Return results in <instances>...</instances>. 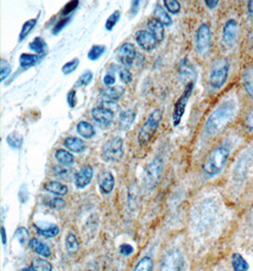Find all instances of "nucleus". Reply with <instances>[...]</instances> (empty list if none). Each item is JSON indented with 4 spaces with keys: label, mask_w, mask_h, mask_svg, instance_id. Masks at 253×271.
<instances>
[{
    "label": "nucleus",
    "mask_w": 253,
    "mask_h": 271,
    "mask_svg": "<svg viewBox=\"0 0 253 271\" xmlns=\"http://www.w3.org/2000/svg\"><path fill=\"white\" fill-rule=\"evenodd\" d=\"M236 103L228 100L215 109L206 121L205 130L209 135H215L221 132L234 118L236 113Z\"/></svg>",
    "instance_id": "f257e3e1"
},
{
    "label": "nucleus",
    "mask_w": 253,
    "mask_h": 271,
    "mask_svg": "<svg viewBox=\"0 0 253 271\" xmlns=\"http://www.w3.org/2000/svg\"><path fill=\"white\" fill-rule=\"evenodd\" d=\"M229 152L225 147H217L210 152L203 164V171L209 176H215L222 172L227 164Z\"/></svg>",
    "instance_id": "f03ea898"
},
{
    "label": "nucleus",
    "mask_w": 253,
    "mask_h": 271,
    "mask_svg": "<svg viewBox=\"0 0 253 271\" xmlns=\"http://www.w3.org/2000/svg\"><path fill=\"white\" fill-rule=\"evenodd\" d=\"M162 120H163V112L160 110H155L150 114L149 117L143 124L137 135V142L140 145L144 147L149 144L151 140L157 132L162 123Z\"/></svg>",
    "instance_id": "7ed1b4c3"
},
{
    "label": "nucleus",
    "mask_w": 253,
    "mask_h": 271,
    "mask_svg": "<svg viewBox=\"0 0 253 271\" xmlns=\"http://www.w3.org/2000/svg\"><path fill=\"white\" fill-rule=\"evenodd\" d=\"M229 72V62L226 58L216 60L210 74V84L214 89H220L225 85Z\"/></svg>",
    "instance_id": "20e7f679"
},
{
    "label": "nucleus",
    "mask_w": 253,
    "mask_h": 271,
    "mask_svg": "<svg viewBox=\"0 0 253 271\" xmlns=\"http://www.w3.org/2000/svg\"><path fill=\"white\" fill-rule=\"evenodd\" d=\"M124 156V140L113 137L104 143L102 148V158L106 162H118Z\"/></svg>",
    "instance_id": "39448f33"
},
{
    "label": "nucleus",
    "mask_w": 253,
    "mask_h": 271,
    "mask_svg": "<svg viewBox=\"0 0 253 271\" xmlns=\"http://www.w3.org/2000/svg\"><path fill=\"white\" fill-rule=\"evenodd\" d=\"M163 159L159 157H156L147 165L144 172V184L148 190H154L158 185L163 176Z\"/></svg>",
    "instance_id": "423d86ee"
},
{
    "label": "nucleus",
    "mask_w": 253,
    "mask_h": 271,
    "mask_svg": "<svg viewBox=\"0 0 253 271\" xmlns=\"http://www.w3.org/2000/svg\"><path fill=\"white\" fill-rule=\"evenodd\" d=\"M195 88V83L191 82L186 84L185 90L181 94V96L176 100V102L174 105V111H173V125L174 127H177L181 122L182 117L185 113V110L187 107L189 99L193 93Z\"/></svg>",
    "instance_id": "0eeeda50"
},
{
    "label": "nucleus",
    "mask_w": 253,
    "mask_h": 271,
    "mask_svg": "<svg viewBox=\"0 0 253 271\" xmlns=\"http://www.w3.org/2000/svg\"><path fill=\"white\" fill-rule=\"evenodd\" d=\"M114 112L115 111L109 107V102L104 101L102 105L94 108L91 111V115L98 124L103 127H108L114 120Z\"/></svg>",
    "instance_id": "6e6552de"
},
{
    "label": "nucleus",
    "mask_w": 253,
    "mask_h": 271,
    "mask_svg": "<svg viewBox=\"0 0 253 271\" xmlns=\"http://www.w3.org/2000/svg\"><path fill=\"white\" fill-rule=\"evenodd\" d=\"M184 270H185V262L180 252L173 251L164 256L160 265V271Z\"/></svg>",
    "instance_id": "1a4fd4ad"
},
{
    "label": "nucleus",
    "mask_w": 253,
    "mask_h": 271,
    "mask_svg": "<svg viewBox=\"0 0 253 271\" xmlns=\"http://www.w3.org/2000/svg\"><path fill=\"white\" fill-rule=\"evenodd\" d=\"M212 33L207 24H201L196 33V49L199 53H207L211 47Z\"/></svg>",
    "instance_id": "9d476101"
},
{
    "label": "nucleus",
    "mask_w": 253,
    "mask_h": 271,
    "mask_svg": "<svg viewBox=\"0 0 253 271\" xmlns=\"http://www.w3.org/2000/svg\"><path fill=\"white\" fill-rule=\"evenodd\" d=\"M136 48L131 43H124L119 48L117 58L124 66L131 67L136 58Z\"/></svg>",
    "instance_id": "9b49d317"
},
{
    "label": "nucleus",
    "mask_w": 253,
    "mask_h": 271,
    "mask_svg": "<svg viewBox=\"0 0 253 271\" xmlns=\"http://www.w3.org/2000/svg\"><path fill=\"white\" fill-rule=\"evenodd\" d=\"M135 39L137 45L146 52H152L153 50L156 49L157 41L154 37V35L148 31L145 30L137 31L135 34Z\"/></svg>",
    "instance_id": "f8f14e48"
},
{
    "label": "nucleus",
    "mask_w": 253,
    "mask_h": 271,
    "mask_svg": "<svg viewBox=\"0 0 253 271\" xmlns=\"http://www.w3.org/2000/svg\"><path fill=\"white\" fill-rule=\"evenodd\" d=\"M94 175L93 168L90 165H85L75 174V186L79 190H83L89 185Z\"/></svg>",
    "instance_id": "ddd939ff"
},
{
    "label": "nucleus",
    "mask_w": 253,
    "mask_h": 271,
    "mask_svg": "<svg viewBox=\"0 0 253 271\" xmlns=\"http://www.w3.org/2000/svg\"><path fill=\"white\" fill-rule=\"evenodd\" d=\"M238 23L235 19L227 20V23L223 28V41L227 47H232L237 38Z\"/></svg>",
    "instance_id": "4468645a"
},
{
    "label": "nucleus",
    "mask_w": 253,
    "mask_h": 271,
    "mask_svg": "<svg viewBox=\"0 0 253 271\" xmlns=\"http://www.w3.org/2000/svg\"><path fill=\"white\" fill-rule=\"evenodd\" d=\"M179 74L182 79L188 80V83L194 82L197 79V73L195 67L187 58H184L179 63Z\"/></svg>",
    "instance_id": "2eb2a0df"
},
{
    "label": "nucleus",
    "mask_w": 253,
    "mask_h": 271,
    "mask_svg": "<svg viewBox=\"0 0 253 271\" xmlns=\"http://www.w3.org/2000/svg\"><path fill=\"white\" fill-rule=\"evenodd\" d=\"M98 184L101 192L104 194H109L114 190L115 178L111 172H103L98 178Z\"/></svg>",
    "instance_id": "dca6fc26"
},
{
    "label": "nucleus",
    "mask_w": 253,
    "mask_h": 271,
    "mask_svg": "<svg viewBox=\"0 0 253 271\" xmlns=\"http://www.w3.org/2000/svg\"><path fill=\"white\" fill-rule=\"evenodd\" d=\"M124 89L123 87H110V88L102 90L101 96L104 101L116 102L118 100L121 99V97L124 95Z\"/></svg>",
    "instance_id": "f3484780"
},
{
    "label": "nucleus",
    "mask_w": 253,
    "mask_h": 271,
    "mask_svg": "<svg viewBox=\"0 0 253 271\" xmlns=\"http://www.w3.org/2000/svg\"><path fill=\"white\" fill-rule=\"evenodd\" d=\"M136 113L134 110H126L120 114L119 129L121 131H128L136 119Z\"/></svg>",
    "instance_id": "a211bd4d"
},
{
    "label": "nucleus",
    "mask_w": 253,
    "mask_h": 271,
    "mask_svg": "<svg viewBox=\"0 0 253 271\" xmlns=\"http://www.w3.org/2000/svg\"><path fill=\"white\" fill-rule=\"evenodd\" d=\"M64 145L70 152L74 153H82L86 150V144L84 140L74 136L66 137L64 141Z\"/></svg>",
    "instance_id": "6ab92c4d"
},
{
    "label": "nucleus",
    "mask_w": 253,
    "mask_h": 271,
    "mask_svg": "<svg viewBox=\"0 0 253 271\" xmlns=\"http://www.w3.org/2000/svg\"><path fill=\"white\" fill-rule=\"evenodd\" d=\"M147 28H148L150 33L154 35V37L156 38L157 42H163V39H164L165 30H164V25L160 21H158L155 17L151 18L147 22Z\"/></svg>",
    "instance_id": "aec40b11"
},
{
    "label": "nucleus",
    "mask_w": 253,
    "mask_h": 271,
    "mask_svg": "<svg viewBox=\"0 0 253 271\" xmlns=\"http://www.w3.org/2000/svg\"><path fill=\"white\" fill-rule=\"evenodd\" d=\"M29 245H30V247L32 248V251L40 256H43L45 258L51 257V255H52L51 248L44 243H42L39 240H37L36 238L32 239L30 241Z\"/></svg>",
    "instance_id": "412c9836"
},
{
    "label": "nucleus",
    "mask_w": 253,
    "mask_h": 271,
    "mask_svg": "<svg viewBox=\"0 0 253 271\" xmlns=\"http://www.w3.org/2000/svg\"><path fill=\"white\" fill-rule=\"evenodd\" d=\"M33 227L35 228V231L37 232L38 234L44 236V237H47V238H53L59 234L58 226L56 225H53V224H49L45 226V225H41L34 224Z\"/></svg>",
    "instance_id": "4be33fe9"
},
{
    "label": "nucleus",
    "mask_w": 253,
    "mask_h": 271,
    "mask_svg": "<svg viewBox=\"0 0 253 271\" xmlns=\"http://www.w3.org/2000/svg\"><path fill=\"white\" fill-rule=\"evenodd\" d=\"M232 267L234 271H248L249 270V264L247 260L244 258L243 255L239 253H234L231 259Z\"/></svg>",
    "instance_id": "5701e85b"
},
{
    "label": "nucleus",
    "mask_w": 253,
    "mask_h": 271,
    "mask_svg": "<svg viewBox=\"0 0 253 271\" xmlns=\"http://www.w3.org/2000/svg\"><path fill=\"white\" fill-rule=\"evenodd\" d=\"M45 190L47 192H51L59 196H65L68 192L67 186L57 181H51L47 183L45 185Z\"/></svg>",
    "instance_id": "b1692460"
},
{
    "label": "nucleus",
    "mask_w": 253,
    "mask_h": 271,
    "mask_svg": "<svg viewBox=\"0 0 253 271\" xmlns=\"http://www.w3.org/2000/svg\"><path fill=\"white\" fill-rule=\"evenodd\" d=\"M55 158L58 161L59 164L62 165H65V166H70V165H73L75 162V157L73 156V154L65 150H57L55 152Z\"/></svg>",
    "instance_id": "393cba45"
},
{
    "label": "nucleus",
    "mask_w": 253,
    "mask_h": 271,
    "mask_svg": "<svg viewBox=\"0 0 253 271\" xmlns=\"http://www.w3.org/2000/svg\"><path fill=\"white\" fill-rule=\"evenodd\" d=\"M77 133L84 139H91L95 135V129L90 123L86 121H81L77 125Z\"/></svg>",
    "instance_id": "a878e982"
},
{
    "label": "nucleus",
    "mask_w": 253,
    "mask_h": 271,
    "mask_svg": "<svg viewBox=\"0 0 253 271\" xmlns=\"http://www.w3.org/2000/svg\"><path fill=\"white\" fill-rule=\"evenodd\" d=\"M154 14H155V18L160 21L164 26L170 27L172 26L173 24V20L171 18V16L169 15L167 11L164 10V8L160 5H156L154 11Z\"/></svg>",
    "instance_id": "bb28decb"
},
{
    "label": "nucleus",
    "mask_w": 253,
    "mask_h": 271,
    "mask_svg": "<svg viewBox=\"0 0 253 271\" xmlns=\"http://www.w3.org/2000/svg\"><path fill=\"white\" fill-rule=\"evenodd\" d=\"M39 56L37 54H31V53H22L19 57L20 66L22 68H31L39 61Z\"/></svg>",
    "instance_id": "cd10ccee"
},
{
    "label": "nucleus",
    "mask_w": 253,
    "mask_h": 271,
    "mask_svg": "<svg viewBox=\"0 0 253 271\" xmlns=\"http://www.w3.org/2000/svg\"><path fill=\"white\" fill-rule=\"evenodd\" d=\"M29 48L31 49V51H33L34 53L43 55V54H45L47 50H48V45H47L45 40L43 39L42 37H35L33 40V42L30 43Z\"/></svg>",
    "instance_id": "c85d7f7f"
},
{
    "label": "nucleus",
    "mask_w": 253,
    "mask_h": 271,
    "mask_svg": "<svg viewBox=\"0 0 253 271\" xmlns=\"http://www.w3.org/2000/svg\"><path fill=\"white\" fill-rule=\"evenodd\" d=\"M154 270V261L149 256H145L139 261L135 266L134 271H153Z\"/></svg>",
    "instance_id": "c756f323"
},
{
    "label": "nucleus",
    "mask_w": 253,
    "mask_h": 271,
    "mask_svg": "<svg viewBox=\"0 0 253 271\" xmlns=\"http://www.w3.org/2000/svg\"><path fill=\"white\" fill-rule=\"evenodd\" d=\"M33 271H52V265L45 259L34 258L32 262Z\"/></svg>",
    "instance_id": "7c9ffc66"
},
{
    "label": "nucleus",
    "mask_w": 253,
    "mask_h": 271,
    "mask_svg": "<svg viewBox=\"0 0 253 271\" xmlns=\"http://www.w3.org/2000/svg\"><path fill=\"white\" fill-rule=\"evenodd\" d=\"M244 86L247 94L253 98V67L248 69L244 74Z\"/></svg>",
    "instance_id": "2f4dec72"
},
{
    "label": "nucleus",
    "mask_w": 253,
    "mask_h": 271,
    "mask_svg": "<svg viewBox=\"0 0 253 271\" xmlns=\"http://www.w3.org/2000/svg\"><path fill=\"white\" fill-rule=\"evenodd\" d=\"M23 136L19 133H11L7 136V144L13 149H20L23 145Z\"/></svg>",
    "instance_id": "473e14b6"
},
{
    "label": "nucleus",
    "mask_w": 253,
    "mask_h": 271,
    "mask_svg": "<svg viewBox=\"0 0 253 271\" xmlns=\"http://www.w3.org/2000/svg\"><path fill=\"white\" fill-rule=\"evenodd\" d=\"M36 23H37L36 18L28 20L24 23V25L22 26L21 32L19 33V41H23L26 38L27 36L30 34V33L33 31V28L36 25Z\"/></svg>",
    "instance_id": "72a5a7b5"
},
{
    "label": "nucleus",
    "mask_w": 253,
    "mask_h": 271,
    "mask_svg": "<svg viewBox=\"0 0 253 271\" xmlns=\"http://www.w3.org/2000/svg\"><path fill=\"white\" fill-rule=\"evenodd\" d=\"M14 238L16 239L20 243V245H26L30 243V234L26 227H18L14 232Z\"/></svg>",
    "instance_id": "f704fd0d"
},
{
    "label": "nucleus",
    "mask_w": 253,
    "mask_h": 271,
    "mask_svg": "<svg viewBox=\"0 0 253 271\" xmlns=\"http://www.w3.org/2000/svg\"><path fill=\"white\" fill-rule=\"evenodd\" d=\"M105 52V46L104 45H94L91 47L89 52L87 53V57L91 61H96L99 59Z\"/></svg>",
    "instance_id": "c9c22d12"
},
{
    "label": "nucleus",
    "mask_w": 253,
    "mask_h": 271,
    "mask_svg": "<svg viewBox=\"0 0 253 271\" xmlns=\"http://www.w3.org/2000/svg\"><path fill=\"white\" fill-rule=\"evenodd\" d=\"M65 248L67 252H76L79 248V242L73 233H68L65 237Z\"/></svg>",
    "instance_id": "e433bc0d"
},
{
    "label": "nucleus",
    "mask_w": 253,
    "mask_h": 271,
    "mask_svg": "<svg viewBox=\"0 0 253 271\" xmlns=\"http://www.w3.org/2000/svg\"><path fill=\"white\" fill-rule=\"evenodd\" d=\"M120 17H121L120 11H115L114 13H111L109 17L107 18L106 22H105V30L108 31V32H111L113 30V28L116 26L118 21L120 20Z\"/></svg>",
    "instance_id": "4c0bfd02"
},
{
    "label": "nucleus",
    "mask_w": 253,
    "mask_h": 271,
    "mask_svg": "<svg viewBox=\"0 0 253 271\" xmlns=\"http://www.w3.org/2000/svg\"><path fill=\"white\" fill-rule=\"evenodd\" d=\"M79 64H80V60L78 58H73V59L71 60L67 63H65V65L62 67V73H64L65 75L72 74L73 72H75L77 70Z\"/></svg>",
    "instance_id": "58836bf2"
},
{
    "label": "nucleus",
    "mask_w": 253,
    "mask_h": 271,
    "mask_svg": "<svg viewBox=\"0 0 253 271\" xmlns=\"http://www.w3.org/2000/svg\"><path fill=\"white\" fill-rule=\"evenodd\" d=\"M92 80H93V73L90 71H87L79 77L78 80L75 83V87L88 86L92 82Z\"/></svg>",
    "instance_id": "ea45409f"
},
{
    "label": "nucleus",
    "mask_w": 253,
    "mask_h": 271,
    "mask_svg": "<svg viewBox=\"0 0 253 271\" xmlns=\"http://www.w3.org/2000/svg\"><path fill=\"white\" fill-rule=\"evenodd\" d=\"M118 73L120 76V79L122 80V82L124 84H129L133 80V75L132 73H130L129 70H127L124 67H118Z\"/></svg>",
    "instance_id": "a19ab883"
},
{
    "label": "nucleus",
    "mask_w": 253,
    "mask_h": 271,
    "mask_svg": "<svg viewBox=\"0 0 253 271\" xmlns=\"http://www.w3.org/2000/svg\"><path fill=\"white\" fill-rule=\"evenodd\" d=\"M163 3L169 13H173V14H177L181 10L179 2L176 0H164Z\"/></svg>",
    "instance_id": "79ce46f5"
},
{
    "label": "nucleus",
    "mask_w": 253,
    "mask_h": 271,
    "mask_svg": "<svg viewBox=\"0 0 253 271\" xmlns=\"http://www.w3.org/2000/svg\"><path fill=\"white\" fill-rule=\"evenodd\" d=\"M1 70H0V81L3 82L8 78V76L12 73V67L7 62L6 60L1 59Z\"/></svg>",
    "instance_id": "37998d69"
},
{
    "label": "nucleus",
    "mask_w": 253,
    "mask_h": 271,
    "mask_svg": "<svg viewBox=\"0 0 253 271\" xmlns=\"http://www.w3.org/2000/svg\"><path fill=\"white\" fill-rule=\"evenodd\" d=\"M47 205H49L52 210H55V211H61L63 209H65V201L62 198H53L49 200V202L47 203Z\"/></svg>",
    "instance_id": "c03bdc74"
},
{
    "label": "nucleus",
    "mask_w": 253,
    "mask_h": 271,
    "mask_svg": "<svg viewBox=\"0 0 253 271\" xmlns=\"http://www.w3.org/2000/svg\"><path fill=\"white\" fill-rule=\"evenodd\" d=\"M78 0H73V1L68 2V3L63 8V10H62V12H61L62 15H63V16H67L68 14H71L72 12L75 11V9L78 7Z\"/></svg>",
    "instance_id": "a18cd8bd"
},
{
    "label": "nucleus",
    "mask_w": 253,
    "mask_h": 271,
    "mask_svg": "<svg viewBox=\"0 0 253 271\" xmlns=\"http://www.w3.org/2000/svg\"><path fill=\"white\" fill-rule=\"evenodd\" d=\"M70 20H71V18L70 17H65V18H63V19L59 20L58 22L55 24V26L53 27V29H52V33L54 34V35H57L64 28H65L67 24H68V22H70Z\"/></svg>",
    "instance_id": "49530a36"
},
{
    "label": "nucleus",
    "mask_w": 253,
    "mask_h": 271,
    "mask_svg": "<svg viewBox=\"0 0 253 271\" xmlns=\"http://www.w3.org/2000/svg\"><path fill=\"white\" fill-rule=\"evenodd\" d=\"M66 102L67 105L71 107L72 109L75 108L77 105V96H76V91L75 90H71L67 95H66Z\"/></svg>",
    "instance_id": "de8ad7c7"
},
{
    "label": "nucleus",
    "mask_w": 253,
    "mask_h": 271,
    "mask_svg": "<svg viewBox=\"0 0 253 271\" xmlns=\"http://www.w3.org/2000/svg\"><path fill=\"white\" fill-rule=\"evenodd\" d=\"M120 252L124 256H130L134 252V247L128 244H124L120 246Z\"/></svg>",
    "instance_id": "09e8293b"
},
{
    "label": "nucleus",
    "mask_w": 253,
    "mask_h": 271,
    "mask_svg": "<svg viewBox=\"0 0 253 271\" xmlns=\"http://www.w3.org/2000/svg\"><path fill=\"white\" fill-rule=\"evenodd\" d=\"M245 126L248 132H253V109L247 114V118L245 120Z\"/></svg>",
    "instance_id": "8fccbe9b"
},
{
    "label": "nucleus",
    "mask_w": 253,
    "mask_h": 271,
    "mask_svg": "<svg viewBox=\"0 0 253 271\" xmlns=\"http://www.w3.org/2000/svg\"><path fill=\"white\" fill-rule=\"evenodd\" d=\"M28 199H29V193H28L26 185H22V187H21L19 192L20 202L22 204H24V203H26L27 201H28Z\"/></svg>",
    "instance_id": "3c124183"
},
{
    "label": "nucleus",
    "mask_w": 253,
    "mask_h": 271,
    "mask_svg": "<svg viewBox=\"0 0 253 271\" xmlns=\"http://www.w3.org/2000/svg\"><path fill=\"white\" fill-rule=\"evenodd\" d=\"M115 82H116L115 75H113L112 73H107V74H105V75H104V85H106V86H112V85H114V84H115Z\"/></svg>",
    "instance_id": "603ef678"
},
{
    "label": "nucleus",
    "mask_w": 253,
    "mask_h": 271,
    "mask_svg": "<svg viewBox=\"0 0 253 271\" xmlns=\"http://www.w3.org/2000/svg\"><path fill=\"white\" fill-rule=\"evenodd\" d=\"M53 171H54V173H55L57 176H64V175H66V174L70 173L67 170H65L63 166H60V165H58V166H55Z\"/></svg>",
    "instance_id": "864d4df0"
},
{
    "label": "nucleus",
    "mask_w": 253,
    "mask_h": 271,
    "mask_svg": "<svg viewBox=\"0 0 253 271\" xmlns=\"http://www.w3.org/2000/svg\"><path fill=\"white\" fill-rule=\"evenodd\" d=\"M218 3H219L218 0H214V1L206 0V1H205V5L208 7L209 9H211V10H213L214 8H216L217 5H218Z\"/></svg>",
    "instance_id": "5fc2aeb1"
},
{
    "label": "nucleus",
    "mask_w": 253,
    "mask_h": 271,
    "mask_svg": "<svg viewBox=\"0 0 253 271\" xmlns=\"http://www.w3.org/2000/svg\"><path fill=\"white\" fill-rule=\"evenodd\" d=\"M139 7H140V1H133V2H132L131 13H133V15H136V13H137Z\"/></svg>",
    "instance_id": "6e6d98bb"
},
{
    "label": "nucleus",
    "mask_w": 253,
    "mask_h": 271,
    "mask_svg": "<svg viewBox=\"0 0 253 271\" xmlns=\"http://www.w3.org/2000/svg\"><path fill=\"white\" fill-rule=\"evenodd\" d=\"M1 236H2V243H3V245H5L7 243L6 230L3 225L1 226Z\"/></svg>",
    "instance_id": "4d7b16f0"
},
{
    "label": "nucleus",
    "mask_w": 253,
    "mask_h": 271,
    "mask_svg": "<svg viewBox=\"0 0 253 271\" xmlns=\"http://www.w3.org/2000/svg\"><path fill=\"white\" fill-rule=\"evenodd\" d=\"M247 10H248V13H253V0L252 1H248Z\"/></svg>",
    "instance_id": "13d9d810"
},
{
    "label": "nucleus",
    "mask_w": 253,
    "mask_h": 271,
    "mask_svg": "<svg viewBox=\"0 0 253 271\" xmlns=\"http://www.w3.org/2000/svg\"><path fill=\"white\" fill-rule=\"evenodd\" d=\"M22 271H33V268H31V267H26V268L22 269Z\"/></svg>",
    "instance_id": "bf43d9fd"
},
{
    "label": "nucleus",
    "mask_w": 253,
    "mask_h": 271,
    "mask_svg": "<svg viewBox=\"0 0 253 271\" xmlns=\"http://www.w3.org/2000/svg\"><path fill=\"white\" fill-rule=\"evenodd\" d=\"M89 271H95V270H89Z\"/></svg>",
    "instance_id": "052dcab7"
}]
</instances>
